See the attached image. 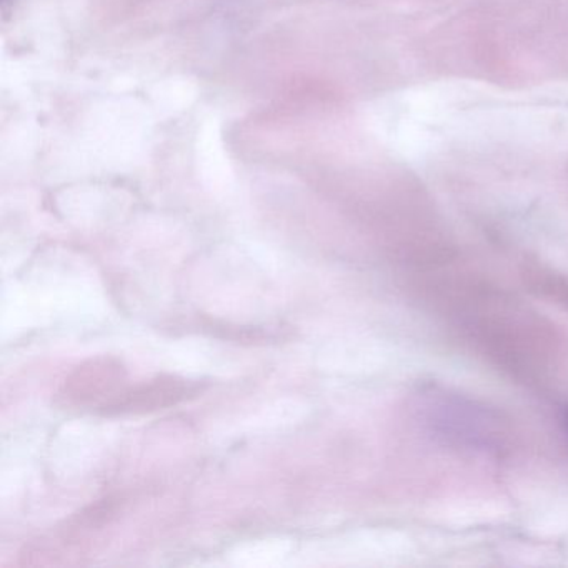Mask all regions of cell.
<instances>
[{
    "instance_id": "1",
    "label": "cell",
    "mask_w": 568,
    "mask_h": 568,
    "mask_svg": "<svg viewBox=\"0 0 568 568\" xmlns=\"http://www.w3.org/2000/svg\"><path fill=\"white\" fill-rule=\"evenodd\" d=\"M564 424H565V428H567V432H568V414H565Z\"/></svg>"
}]
</instances>
